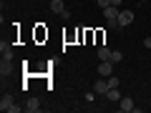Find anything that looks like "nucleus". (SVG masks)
Wrapping results in <instances>:
<instances>
[{
  "instance_id": "f03ea898",
  "label": "nucleus",
  "mask_w": 151,
  "mask_h": 113,
  "mask_svg": "<svg viewBox=\"0 0 151 113\" xmlns=\"http://www.w3.org/2000/svg\"><path fill=\"white\" fill-rule=\"evenodd\" d=\"M93 91H96L98 96H106V93H108V78H103V75H101V78L93 83Z\"/></svg>"
},
{
  "instance_id": "39448f33",
  "label": "nucleus",
  "mask_w": 151,
  "mask_h": 113,
  "mask_svg": "<svg viewBox=\"0 0 151 113\" xmlns=\"http://www.w3.org/2000/svg\"><path fill=\"white\" fill-rule=\"evenodd\" d=\"M131 23H134V10H121L119 13V28L131 25Z\"/></svg>"
},
{
  "instance_id": "f3484780",
  "label": "nucleus",
  "mask_w": 151,
  "mask_h": 113,
  "mask_svg": "<svg viewBox=\"0 0 151 113\" xmlns=\"http://www.w3.org/2000/svg\"><path fill=\"white\" fill-rule=\"evenodd\" d=\"M96 3H98L101 8H108V5H111V0H96Z\"/></svg>"
},
{
  "instance_id": "6ab92c4d",
  "label": "nucleus",
  "mask_w": 151,
  "mask_h": 113,
  "mask_svg": "<svg viewBox=\"0 0 151 113\" xmlns=\"http://www.w3.org/2000/svg\"><path fill=\"white\" fill-rule=\"evenodd\" d=\"M121 3H124V0H111V5H121Z\"/></svg>"
},
{
  "instance_id": "f8f14e48",
  "label": "nucleus",
  "mask_w": 151,
  "mask_h": 113,
  "mask_svg": "<svg viewBox=\"0 0 151 113\" xmlns=\"http://www.w3.org/2000/svg\"><path fill=\"white\" fill-rule=\"evenodd\" d=\"M106 98H108V101H113V103H119V101H121V93H119V88H108Z\"/></svg>"
},
{
  "instance_id": "7ed1b4c3",
  "label": "nucleus",
  "mask_w": 151,
  "mask_h": 113,
  "mask_svg": "<svg viewBox=\"0 0 151 113\" xmlns=\"http://www.w3.org/2000/svg\"><path fill=\"white\" fill-rule=\"evenodd\" d=\"M113 65L111 60H101V65H98V75H103V78H108V75H113Z\"/></svg>"
},
{
  "instance_id": "a211bd4d",
  "label": "nucleus",
  "mask_w": 151,
  "mask_h": 113,
  "mask_svg": "<svg viewBox=\"0 0 151 113\" xmlns=\"http://www.w3.org/2000/svg\"><path fill=\"white\" fill-rule=\"evenodd\" d=\"M144 45H146V50H151V35H149V38L144 40Z\"/></svg>"
},
{
  "instance_id": "423d86ee",
  "label": "nucleus",
  "mask_w": 151,
  "mask_h": 113,
  "mask_svg": "<svg viewBox=\"0 0 151 113\" xmlns=\"http://www.w3.org/2000/svg\"><path fill=\"white\" fill-rule=\"evenodd\" d=\"M25 111L28 113H38L40 111V101H38V98H28L25 101Z\"/></svg>"
},
{
  "instance_id": "20e7f679",
  "label": "nucleus",
  "mask_w": 151,
  "mask_h": 113,
  "mask_svg": "<svg viewBox=\"0 0 151 113\" xmlns=\"http://www.w3.org/2000/svg\"><path fill=\"white\" fill-rule=\"evenodd\" d=\"M119 111H124V113L136 111V106H134V98H129V96H121V101H119Z\"/></svg>"
},
{
  "instance_id": "ddd939ff",
  "label": "nucleus",
  "mask_w": 151,
  "mask_h": 113,
  "mask_svg": "<svg viewBox=\"0 0 151 113\" xmlns=\"http://www.w3.org/2000/svg\"><path fill=\"white\" fill-rule=\"evenodd\" d=\"M119 78H116V75H108V88H119Z\"/></svg>"
},
{
  "instance_id": "0eeeda50",
  "label": "nucleus",
  "mask_w": 151,
  "mask_h": 113,
  "mask_svg": "<svg viewBox=\"0 0 151 113\" xmlns=\"http://www.w3.org/2000/svg\"><path fill=\"white\" fill-rule=\"evenodd\" d=\"M10 106H13V96H10V93H5V96L0 98V111H3V113L10 111Z\"/></svg>"
},
{
  "instance_id": "6e6552de",
  "label": "nucleus",
  "mask_w": 151,
  "mask_h": 113,
  "mask_svg": "<svg viewBox=\"0 0 151 113\" xmlns=\"http://www.w3.org/2000/svg\"><path fill=\"white\" fill-rule=\"evenodd\" d=\"M0 55H3V60H13V45L3 43L0 45Z\"/></svg>"
},
{
  "instance_id": "4468645a",
  "label": "nucleus",
  "mask_w": 151,
  "mask_h": 113,
  "mask_svg": "<svg viewBox=\"0 0 151 113\" xmlns=\"http://www.w3.org/2000/svg\"><path fill=\"white\" fill-rule=\"evenodd\" d=\"M111 63H121V53H119V50H113V53H111Z\"/></svg>"
},
{
  "instance_id": "f257e3e1",
  "label": "nucleus",
  "mask_w": 151,
  "mask_h": 113,
  "mask_svg": "<svg viewBox=\"0 0 151 113\" xmlns=\"http://www.w3.org/2000/svg\"><path fill=\"white\" fill-rule=\"evenodd\" d=\"M119 5H108V8H103V15H106V20H108V25L111 28H119Z\"/></svg>"
},
{
  "instance_id": "1a4fd4ad",
  "label": "nucleus",
  "mask_w": 151,
  "mask_h": 113,
  "mask_svg": "<svg viewBox=\"0 0 151 113\" xmlns=\"http://www.w3.org/2000/svg\"><path fill=\"white\" fill-rule=\"evenodd\" d=\"M50 10H53L55 15H60V13L65 10V3L63 0H50Z\"/></svg>"
},
{
  "instance_id": "9b49d317",
  "label": "nucleus",
  "mask_w": 151,
  "mask_h": 113,
  "mask_svg": "<svg viewBox=\"0 0 151 113\" xmlns=\"http://www.w3.org/2000/svg\"><path fill=\"white\" fill-rule=\"evenodd\" d=\"M10 73H13V65H10V60H3V63H0V75L5 78V75H10Z\"/></svg>"
},
{
  "instance_id": "2eb2a0df",
  "label": "nucleus",
  "mask_w": 151,
  "mask_h": 113,
  "mask_svg": "<svg viewBox=\"0 0 151 113\" xmlns=\"http://www.w3.org/2000/svg\"><path fill=\"white\" fill-rule=\"evenodd\" d=\"M96 96H98V93H96V91H88V93H86V101H88V103H91V101H93V98H96Z\"/></svg>"
},
{
  "instance_id": "dca6fc26",
  "label": "nucleus",
  "mask_w": 151,
  "mask_h": 113,
  "mask_svg": "<svg viewBox=\"0 0 151 113\" xmlns=\"http://www.w3.org/2000/svg\"><path fill=\"white\" fill-rule=\"evenodd\" d=\"M23 111V108L20 106H15V103H13V106H10V111H8V113H20Z\"/></svg>"
},
{
  "instance_id": "9d476101",
  "label": "nucleus",
  "mask_w": 151,
  "mask_h": 113,
  "mask_svg": "<svg viewBox=\"0 0 151 113\" xmlns=\"http://www.w3.org/2000/svg\"><path fill=\"white\" fill-rule=\"evenodd\" d=\"M111 53L113 50L108 48V45H101V48H98V60H111Z\"/></svg>"
}]
</instances>
